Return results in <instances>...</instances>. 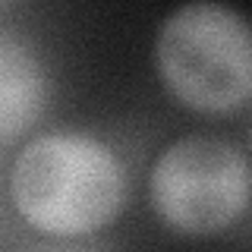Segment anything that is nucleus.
<instances>
[{
	"label": "nucleus",
	"instance_id": "nucleus-1",
	"mask_svg": "<svg viewBox=\"0 0 252 252\" xmlns=\"http://www.w3.org/2000/svg\"><path fill=\"white\" fill-rule=\"evenodd\" d=\"M13 205L32 227L79 236L104 227L126 202V173L104 142L51 132L29 142L10 173Z\"/></svg>",
	"mask_w": 252,
	"mask_h": 252
},
{
	"label": "nucleus",
	"instance_id": "nucleus-2",
	"mask_svg": "<svg viewBox=\"0 0 252 252\" xmlns=\"http://www.w3.org/2000/svg\"><path fill=\"white\" fill-rule=\"evenodd\" d=\"M158 69L186 107L220 114L246 104L252 92V41L236 10L189 3L167 16L158 32Z\"/></svg>",
	"mask_w": 252,
	"mask_h": 252
},
{
	"label": "nucleus",
	"instance_id": "nucleus-3",
	"mask_svg": "<svg viewBox=\"0 0 252 252\" xmlns=\"http://www.w3.org/2000/svg\"><path fill=\"white\" fill-rule=\"evenodd\" d=\"M152 202L180 233H220L249 205V161L224 139H180L152 170Z\"/></svg>",
	"mask_w": 252,
	"mask_h": 252
},
{
	"label": "nucleus",
	"instance_id": "nucleus-4",
	"mask_svg": "<svg viewBox=\"0 0 252 252\" xmlns=\"http://www.w3.org/2000/svg\"><path fill=\"white\" fill-rule=\"evenodd\" d=\"M44 104V73L29 44L0 32V142L26 132Z\"/></svg>",
	"mask_w": 252,
	"mask_h": 252
}]
</instances>
